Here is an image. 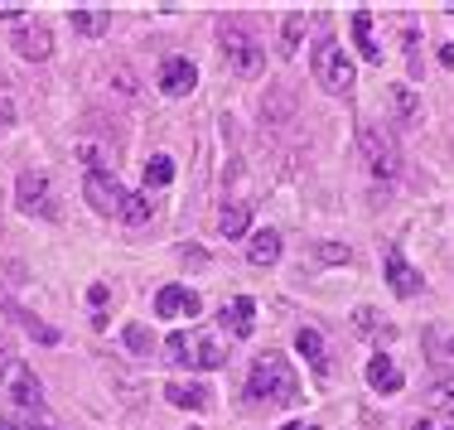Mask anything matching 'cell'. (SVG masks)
Returning <instances> with one entry per match:
<instances>
[{
	"mask_svg": "<svg viewBox=\"0 0 454 430\" xmlns=\"http://www.w3.org/2000/svg\"><path fill=\"white\" fill-rule=\"evenodd\" d=\"M353 44L367 63H382V44L372 39V10H353Z\"/></svg>",
	"mask_w": 454,
	"mask_h": 430,
	"instance_id": "15",
	"label": "cell"
},
{
	"mask_svg": "<svg viewBox=\"0 0 454 430\" xmlns=\"http://www.w3.org/2000/svg\"><path fill=\"white\" fill-rule=\"evenodd\" d=\"M324 262H348V246H319Z\"/></svg>",
	"mask_w": 454,
	"mask_h": 430,
	"instance_id": "29",
	"label": "cell"
},
{
	"mask_svg": "<svg viewBox=\"0 0 454 430\" xmlns=\"http://www.w3.org/2000/svg\"><path fill=\"white\" fill-rule=\"evenodd\" d=\"M199 309H203V300H199V290H189V285H165L155 295V315L160 319H179V315L193 319Z\"/></svg>",
	"mask_w": 454,
	"mask_h": 430,
	"instance_id": "9",
	"label": "cell"
},
{
	"mask_svg": "<svg viewBox=\"0 0 454 430\" xmlns=\"http://www.w3.org/2000/svg\"><path fill=\"white\" fill-rule=\"evenodd\" d=\"M68 15H73V29H78V35H102V29L112 25V10L106 5H73Z\"/></svg>",
	"mask_w": 454,
	"mask_h": 430,
	"instance_id": "18",
	"label": "cell"
},
{
	"mask_svg": "<svg viewBox=\"0 0 454 430\" xmlns=\"http://www.w3.org/2000/svg\"><path fill=\"white\" fill-rule=\"evenodd\" d=\"M358 145H363V160L367 169H372L377 179H396V169H402V150H396V141L382 131V126H358Z\"/></svg>",
	"mask_w": 454,
	"mask_h": 430,
	"instance_id": "6",
	"label": "cell"
},
{
	"mask_svg": "<svg viewBox=\"0 0 454 430\" xmlns=\"http://www.w3.org/2000/svg\"><path fill=\"white\" fill-rule=\"evenodd\" d=\"M126 348L150 353V329H145V324H131V329H126Z\"/></svg>",
	"mask_w": 454,
	"mask_h": 430,
	"instance_id": "25",
	"label": "cell"
},
{
	"mask_svg": "<svg viewBox=\"0 0 454 430\" xmlns=\"http://www.w3.org/2000/svg\"><path fill=\"white\" fill-rule=\"evenodd\" d=\"M0 368H10V343L0 339Z\"/></svg>",
	"mask_w": 454,
	"mask_h": 430,
	"instance_id": "32",
	"label": "cell"
},
{
	"mask_svg": "<svg viewBox=\"0 0 454 430\" xmlns=\"http://www.w3.org/2000/svg\"><path fill=\"white\" fill-rule=\"evenodd\" d=\"M252 324H256V305H252L247 295H237L232 305H223V329H232L237 339L252 334Z\"/></svg>",
	"mask_w": 454,
	"mask_h": 430,
	"instance_id": "16",
	"label": "cell"
},
{
	"mask_svg": "<svg viewBox=\"0 0 454 430\" xmlns=\"http://www.w3.org/2000/svg\"><path fill=\"white\" fill-rule=\"evenodd\" d=\"M309 68H315V82L324 92H333V97H348L353 92V82H358V68H353V59L343 53L333 39H319L315 53H309Z\"/></svg>",
	"mask_w": 454,
	"mask_h": 430,
	"instance_id": "2",
	"label": "cell"
},
{
	"mask_svg": "<svg viewBox=\"0 0 454 430\" xmlns=\"http://www.w3.org/2000/svg\"><path fill=\"white\" fill-rule=\"evenodd\" d=\"M411 430H450V426H445V421H430V416H426V421H416Z\"/></svg>",
	"mask_w": 454,
	"mask_h": 430,
	"instance_id": "31",
	"label": "cell"
},
{
	"mask_svg": "<svg viewBox=\"0 0 454 430\" xmlns=\"http://www.w3.org/2000/svg\"><path fill=\"white\" fill-rule=\"evenodd\" d=\"M189 430H199V426H189Z\"/></svg>",
	"mask_w": 454,
	"mask_h": 430,
	"instance_id": "36",
	"label": "cell"
},
{
	"mask_svg": "<svg viewBox=\"0 0 454 430\" xmlns=\"http://www.w3.org/2000/svg\"><path fill=\"white\" fill-rule=\"evenodd\" d=\"M218 228H223V238H242V232L252 228V208H247V203H227L218 213Z\"/></svg>",
	"mask_w": 454,
	"mask_h": 430,
	"instance_id": "20",
	"label": "cell"
},
{
	"mask_svg": "<svg viewBox=\"0 0 454 430\" xmlns=\"http://www.w3.org/2000/svg\"><path fill=\"white\" fill-rule=\"evenodd\" d=\"M15 203L29 218H59V193H53L44 169H25V175L15 179Z\"/></svg>",
	"mask_w": 454,
	"mask_h": 430,
	"instance_id": "5",
	"label": "cell"
},
{
	"mask_svg": "<svg viewBox=\"0 0 454 430\" xmlns=\"http://www.w3.org/2000/svg\"><path fill=\"white\" fill-rule=\"evenodd\" d=\"M295 348H300V358H305L315 372L329 368V358H324V334H319V329H300V334H295Z\"/></svg>",
	"mask_w": 454,
	"mask_h": 430,
	"instance_id": "19",
	"label": "cell"
},
{
	"mask_svg": "<svg viewBox=\"0 0 454 430\" xmlns=\"http://www.w3.org/2000/svg\"><path fill=\"white\" fill-rule=\"evenodd\" d=\"M165 353L169 363H189V368H223L227 363V348L213 334H199V329H175L165 339Z\"/></svg>",
	"mask_w": 454,
	"mask_h": 430,
	"instance_id": "3",
	"label": "cell"
},
{
	"mask_svg": "<svg viewBox=\"0 0 454 430\" xmlns=\"http://www.w3.org/2000/svg\"><path fill=\"white\" fill-rule=\"evenodd\" d=\"M392 106H396L402 121H416V116H420V102L411 97V88H392Z\"/></svg>",
	"mask_w": 454,
	"mask_h": 430,
	"instance_id": "24",
	"label": "cell"
},
{
	"mask_svg": "<svg viewBox=\"0 0 454 430\" xmlns=\"http://www.w3.org/2000/svg\"><path fill=\"white\" fill-rule=\"evenodd\" d=\"M430 402H435L440 411H454V382H435V392H430Z\"/></svg>",
	"mask_w": 454,
	"mask_h": 430,
	"instance_id": "26",
	"label": "cell"
},
{
	"mask_svg": "<svg viewBox=\"0 0 454 430\" xmlns=\"http://www.w3.org/2000/svg\"><path fill=\"white\" fill-rule=\"evenodd\" d=\"M169 179H175V160H169V155H150L145 184H169Z\"/></svg>",
	"mask_w": 454,
	"mask_h": 430,
	"instance_id": "23",
	"label": "cell"
},
{
	"mask_svg": "<svg viewBox=\"0 0 454 430\" xmlns=\"http://www.w3.org/2000/svg\"><path fill=\"white\" fill-rule=\"evenodd\" d=\"M367 387H372V392H402L406 378H402V368H396L392 358H372L367 363Z\"/></svg>",
	"mask_w": 454,
	"mask_h": 430,
	"instance_id": "17",
	"label": "cell"
},
{
	"mask_svg": "<svg viewBox=\"0 0 454 430\" xmlns=\"http://www.w3.org/2000/svg\"><path fill=\"white\" fill-rule=\"evenodd\" d=\"M126 193H131V189H121V184H116V179L102 169V165H92V169H88V179H82V199H88L92 208L102 213V218H121Z\"/></svg>",
	"mask_w": 454,
	"mask_h": 430,
	"instance_id": "8",
	"label": "cell"
},
{
	"mask_svg": "<svg viewBox=\"0 0 454 430\" xmlns=\"http://www.w3.org/2000/svg\"><path fill=\"white\" fill-rule=\"evenodd\" d=\"M0 430H29V426H20V421H0Z\"/></svg>",
	"mask_w": 454,
	"mask_h": 430,
	"instance_id": "34",
	"label": "cell"
},
{
	"mask_svg": "<svg viewBox=\"0 0 454 430\" xmlns=\"http://www.w3.org/2000/svg\"><path fill=\"white\" fill-rule=\"evenodd\" d=\"M15 53H20V59H29V63H44L49 53H53V35H49L44 25H25L15 35Z\"/></svg>",
	"mask_w": 454,
	"mask_h": 430,
	"instance_id": "12",
	"label": "cell"
},
{
	"mask_svg": "<svg viewBox=\"0 0 454 430\" xmlns=\"http://www.w3.org/2000/svg\"><path fill=\"white\" fill-rule=\"evenodd\" d=\"M10 121H15V102H10V97H0V131H5Z\"/></svg>",
	"mask_w": 454,
	"mask_h": 430,
	"instance_id": "30",
	"label": "cell"
},
{
	"mask_svg": "<svg viewBox=\"0 0 454 430\" xmlns=\"http://www.w3.org/2000/svg\"><path fill=\"white\" fill-rule=\"evenodd\" d=\"M247 396L256 406H295L300 402V378L290 368V358L280 353H262L252 363V378H247Z\"/></svg>",
	"mask_w": 454,
	"mask_h": 430,
	"instance_id": "1",
	"label": "cell"
},
{
	"mask_svg": "<svg viewBox=\"0 0 454 430\" xmlns=\"http://www.w3.org/2000/svg\"><path fill=\"white\" fill-rule=\"evenodd\" d=\"M300 35H305V10H295V15L286 20V35H280V53H286V59L300 49Z\"/></svg>",
	"mask_w": 454,
	"mask_h": 430,
	"instance_id": "22",
	"label": "cell"
},
{
	"mask_svg": "<svg viewBox=\"0 0 454 430\" xmlns=\"http://www.w3.org/2000/svg\"><path fill=\"white\" fill-rule=\"evenodd\" d=\"M0 396H5V402L15 406L20 416H39V411H44V387H39L35 368H29V363H20V358L5 368V382H0Z\"/></svg>",
	"mask_w": 454,
	"mask_h": 430,
	"instance_id": "4",
	"label": "cell"
},
{
	"mask_svg": "<svg viewBox=\"0 0 454 430\" xmlns=\"http://www.w3.org/2000/svg\"><path fill=\"white\" fill-rule=\"evenodd\" d=\"M150 213H155V203L145 199V193H126V208H121V223H131V228H145Z\"/></svg>",
	"mask_w": 454,
	"mask_h": 430,
	"instance_id": "21",
	"label": "cell"
},
{
	"mask_svg": "<svg viewBox=\"0 0 454 430\" xmlns=\"http://www.w3.org/2000/svg\"><path fill=\"white\" fill-rule=\"evenodd\" d=\"M29 430H49V426H29Z\"/></svg>",
	"mask_w": 454,
	"mask_h": 430,
	"instance_id": "35",
	"label": "cell"
},
{
	"mask_svg": "<svg viewBox=\"0 0 454 430\" xmlns=\"http://www.w3.org/2000/svg\"><path fill=\"white\" fill-rule=\"evenodd\" d=\"M247 262L252 266H276L280 262V232L276 228L252 232V242H247Z\"/></svg>",
	"mask_w": 454,
	"mask_h": 430,
	"instance_id": "14",
	"label": "cell"
},
{
	"mask_svg": "<svg viewBox=\"0 0 454 430\" xmlns=\"http://www.w3.org/2000/svg\"><path fill=\"white\" fill-rule=\"evenodd\" d=\"M387 285H392L402 300L420 295V285H426V281H420V271H416V266H406L402 246H392V252H387Z\"/></svg>",
	"mask_w": 454,
	"mask_h": 430,
	"instance_id": "10",
	"label": "cell"
},
{
	"mask_svg": "<svg viewBox=\"0 0 454 430\" xmlns=\"http://www.w3.org/2000/svg\"><path fill=\"white\" fill-rule=\"evenodd\" d=\"M280 430H319V426H309V421H290V426H280Z\"/></svg>",
	"mask_w": 454,
	"mask_h": 430,
	"instance_id": "33",
	"label": "cell"
},
{
	"mask_svg": "<svg viewBox=\"0 0 454 430\" xmlns=\"http://www.w3.org/2000/svg\"><path fill=\"white\" fill-rule=\"evenodd\" d=\"M165 396L175 406H184V411H208V406H213V392L203 382H169Z\"/></svg>",
	"mask_w": 454,
	"mask_h": 430,
	"instance_id": "13",
	"label": "cell"
},
{
	"mask_svg": "<svg viewBox=\"0 0 454 430\" xmlns=\"http://www.w3.org/2000/svg\"><path fill=\"white\" fill-rule=\"evenodd\" d=\"M193 82H199V68H193L189 59H169L165 68H160V92L165 97H189Z\"/></svg>",
	"mask_w": 454,
	"mask_h": 430,
	"instance_id": "11",
	"label": "cell"
},
{
	"mask_svg": "<svg viewBox=\"0 0 454 430\" xmlns=\"http://www.w3.org/2000/svg\"><path fill=\"white\" fill-rule=\"evenodd\" d=\"M218 39H223V59L232 63V73H237V78H256V73L266 68V53L256 49V39L247 35V29L227 25V29H223Z\"/></svg>",
	"mask_w": 454,
	"mask_h": 430,
	"instance_id": "7",
	"label": "cell"
},
{
	"mask_svg": "<svg viewBox=\"0 0 454 430\" xmlns=\"http://www.w3.org/2000/svg\"><path fill=\"white\" fill-rule=\"evenodd\" d=\"M430 348H435V363H454V339L430 334Z\"/></svg>",
	"mask_w": 454,
	"mask_h": 430,
	"instance_id": "27",
	"label": "cell"
},
{
	"mask_svg": "<svg viewBox=\"0 0 454 430\" xmlns=\"http://www.w3.org/2000/svg\"><path fill=\"white\" fill-rule=\"evenodd\" d=\"M25 0H0V20H20V15H25Z\"/></svg>",
	"mask_w": 454,
	"mask_h": 430,
	"instance_id": "28",
	"label": "cell"
}]
</instances>
